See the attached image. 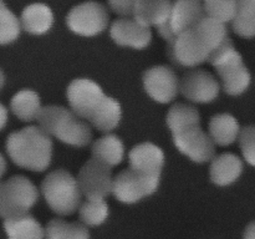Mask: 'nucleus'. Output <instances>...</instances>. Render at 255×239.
Wrapping results in <instances>:
<instances>
[{"label": "nucleus", "mask_w": 255, "mask_h": 239, "mask_svg": "<svg viewBox=\"0 0 255 239\" xmlns=\"http://www.w3.org/2000/svg\"><path fill=\"white\" fill-rule=\"evenodd\" d=\"M6 152L19 167L42 172L52 158L51 137L39 126L25 127L7 137Z\"/></svg>", "instance_id": "1"}, {"label": "nucleus", "mask_w": 255, "mask_h": 239, "mask_svg": "<svg viewBox=\"0 0 255 239\" xmlns=\"http://www.w3.org/2000/svg\"><path fill=\"white\" fill-rule=\"evenodd\" d=\"M36 121L40 128L50 137L55 136L70 146L84 147L92 139L91 126L71 110L62 106L51 105L41 107Z\"/></svg>", "instance_id": "2"}, {"label": "nucleus", "mask_w": 255, "mask_h": 239, "mask_svg": "<svg viewBox=\"0 0 255 239\" xmlns=\"http://www.w3.org/2000/svg\"><path fill=\"white\" fill-rule=\"evenodd\" d=\"M41 192L50 208L60 216H70L81 204L76 178L65 169L50 172L42 181Z\"/></svg>", "instance_id": "3"}, {"label": "nucleus", "mask_w": 255, "mask_h": 239, "mask_svg": "<svg viewBox=\"0 0 255 239\" xmlns=\"http://www.w3.org/2000/svg\"><path fill=\"white\" fill-rule=\"evenodd\" d=\"M37 197L36 187L27 177L14 176L0 182V217L7 219L26 214Z\"/></svg>", "instance_id": "4"}, {"label": "nucleus", "mask_w": 255, "mask_h": 239, "mask_svg": "<svg viewBox=\"0 0 255 239\" xmlns=\"http://www.w3.org/2000/svg\"><path fill=\"white\" fill-rule=\"evenodd\" d=\"M109 10L97 1H85L69 11L66 24L69 29L80 36H95L104 31L109 25Z\"/></svg>", "instance_id": "5"}, {"label": "nucleus", "mask_w": 255, "mask_h": 239, "mask_svg": "<svg viewBox=\"0 0 255 239\" xmlns=\"http://www.w3.org/2000/svg\"><path fill=\"white\" fill-rule=\"evenodd\" d=\"M158 177L144 176L128 167L114 178L112 193L122 203L131 204L153 194L158 188Z\"/></svg>", "instance_id": "6"}, {"label": "nucleus", "mask_w": 255, "mask_h": 239, "mask_svg": "<svg viewBox=\"0 0 255 239\" xmlns=\"http://www.w3.org/2000/svg\"><path fill=\"white\" fill-rule=\"evenodd\" d=\"M167 54L177 66L194 69L208 60L209 50L193 29L177 35L169 41Z\"/></svg>", "instance_id": "7"}, {"label": "nucleus", "mask_w": 255, "mask_h": 239, "mask_svg": "<svg viewBox=\"0 0 255 239\" xmlns=\"http://www.w3.org/2000/svg\"><path fill=\"white\" fill-rule=\"evenodd\" d=\"M76 181L80 192L86 199H105L112 193L114 177L111 168L94 158H90L81 167Z\"/></svg>", "instance_id": "8"}, {"label": "nucleus", "mask_w": 255, "mask_h": 239, "mask_svg": "<svg viewBox=\"0 0 255 239\" xmlns=\"http://www.w3.org/2000/svg\"><path fill=\"white\" fill-rule=\"evenodd\" d=\"M71 111L80 119H90L105 97L101 87L90 79H75L66 91Z\"/></svg>", "instance_id": "9"}, {"label": "nucleus", "mask_w": 255, "mask_h": 239, "mask_svg": "<svg viewBox=\"0 0 255 239\" xmlns=\"http://www.w3.org/2000/svg\"><path fill=\"white\" fill-rule=\"evenodd\" d=\"M178 91L189 101L208 104L218 96L219 84L209 71L194 67L179 80Z\"/></svg>", "instance_id": "10"}, {"label": "nucleus", "mask_w": 255, "mask_h": 239, "mask_svg": "<svg viewBox=\"0 0 255 239\" xmlns=\"http://www.w3.org/2000/svg\"><path fill=\"white\" fill-rule=\"evenodd\" d=\"M173 142L182 153L198 163L212 161L216 154V144L201 126H193L176 132L173 133Z\"/></svg>", "instance_id": "11"}, {"label": "nucleus", "mask_w": 255, "mask_h": 239, "mask_svg": "<svg viewBox=\"0 0 255 239\" xmlns=\"http://www.w3.org/2000/svg\"><path fill=\"white\" fill-rule=\"evenodd\" d=\"M179 80L168 66H153L143 74V86L147 94L157 102L168 104L178 94Z\"/></svg>", "instance_id": "12"}, {"label": "nucleus", "mask_w": 255, "mask_h": 239, "mask_svg": "<svg viewBox=\"0 0 255 239\" xmlns=\"http://www.w3.org/2000/svg\"><path fill=\"white\" fill-rule=\"evenodd\" d=\"M112 40L120 46L133 49H143L152 40L151 27L144 26L132 16L119 17L115 20L110 29Z\"/></svg>", "instance_id": "13"}, {"label": "nucleus", "mask_w": 255, "mask_h": 239, "mask_svg": "<svg viewBox=\"0 0 255 239\" xmlns=\"http://www.w3.org/2000/svg\"><path fill=\"white\" fill-rule=\"evenodd\" d=\"M206 16L199 0H173L168 17V26L174 36L193 30Z\"/></svg>", "instance_id": "14"}, {"label": "nucleus", "mask_w": 255, "mask_h": 239, "mask_svg": "<svg viewBox=\"0 0 255 239\" xmlns=\"http://www.w3.org/2000/svg\"><path fill=\"white\" fill-rule=\"evenodd\" d=\"M129 168L149 177H161L164 164V153L158 146L144 142L129 151Z\"/></svg>", "instance_id": "15"}, {"label": "nucleus", "mask_w": 255, "mask_h": 239, "mask_svg": "<svg viewBox=\"0 0 255 239\" xmlns=\"http://www.w3.org/2000/svg\"><path fill=\"white\" fill-rule=\"evenodd\" d=\"M173 0H136L132 17L144 26H159L168 21Z\"/></svg>", "instance_id": "16"}, {"label": "nucleus", "mask_w": 255, "mask_h": 239, "mask_svg": "<svg viewBox=\"0 0 255 239\" xmlns=\"http://www.w3.org/2000/svg\"><path fill=\"white\" fill-rule=\"evenodd\" d=\"M243 162L233 153H223L212 159L211 179L218 186H229L241 177Z\"/></svg>", "instance_id": "17"}, {"label": "nucleus", "mask_w": 255, "mask_h": 239, "mask_svg": "<svg viewBox=\"0 0 255 239\" xmlns=\"http://www.w3.org/2000/svg\"><path fill=\"white\" fill-rule=\"evenodd\" d=\"M54 24V14L47 5L36 2L25 7L20 17V25L32 35H42Z\"/></svg>", "instance_id": "18"}, {"label": "nucleus", "mask_w": 255, "mask_h": 239, "mask_svg": "<svg viewBox=\"0 0 255 239\" xmlns=\"http://www.w3.org/2000/svg\"><path fill=\"white\" fill-rule=\"evenodd\" d=\"M121 115L122 111L119 101L105 95L97 109L87 120V123L92 124L99 131L110 132L119 126Z\"/></svg>", "instance_id": "19"}, {"label": "nucleus", "mask_w": 255, "mask_h": 239, "mask_svg": "<svg viewBox=\"0 0 255 239\" xmlns=\"http://www.w3.org/2000/svg\"><path fill=\"white\" fill-rule=\"evenodd\" d=\"M91 158L101 162L109 168L121 163L125 156V147L121 139L115 134H106L92 144Z\"/></svg>", "instance_id": "20"}, {"label": "nucleus", "mask_w": 255, "mask_h": 239, "mask_svg": "<svg viewBox=\"0 0 255 239\" xmlns=\"http://www.w3.org/2000/svg\"><path fill=\"white\" fill-rule=\"evenodd\" d=\"M4 229L9 239H44L45 237L41 224L27 213L5 219Z\"/></svg>", "instance_id": "21"}, {"label": "nucleus", "mask_w": 255, "mask_h": 239, "mask_svg": "<svg viewBox=\"0 0 255 239\" xmlns=\"http://www.w3.org/2000/svg\"><path fill=\"white\" fill-rule=\"evenodd\" d=\"M239 127L238 121L229 114H221L212 117L209 122V137L214 144L218 146H229L238 138Z\"/></svg>", "instance_id": "22"}, {"label": "nucleus", "mask_w": 255, "mask_h": 239, "mask_svg": "<svg viewBox=\"0 0 255 239\" xmlns=\"http://www.w3.org/2000/svg\"><path fill=\"white\" fill-rule=\"evenodd\" d=\"M217 72L223 82L224 91L232 96L243 94L251 85V74L243 61L217 70Z\"/></svg>", "instance_id": "23"}, {"label": "nucleus", "mask_w": 255, "mask_h": 239, "mask_svg": "<svg viewBox=\"0 0 255 239\" xmlns=\"http://www.w3.org/2000/svg\"><path fill=\"white\" fill-rule=\"evenodd\" d=\"M10 107L17 119L30 122L37 119V115L41 110V102L36 92L25 89L12 96Z\"/></svg>", "instance_id": "24"}, {"label": "nucleus", "mask_w": 255, "mask_h": 239, "mask_svg": "<svg viewBox=\"0 0 255 239\" xmlns=\"http://www.w3.org/2000/svg\"><path fill=\"white\" fill-rule=\"evenodd\" d=\"M201 115L196 107L186 104H176L169 109L167 114V124L172 133L189 128L193 126H199Z\"/></svg>", "instance_id": "25"}, {"label": "nucleus", "mask_w": 255, "mask_h": 239, "mask_svg": "<svg viewBox=\"0 0 255 239\" xmlns=\"http://www.w3.org/2000/svg\"><path fill=\"white\" fill-rule=\"evenodd\" d=\"M194 30L199 35L202 41L204 42L207 49L209 50V54L214 49H217L219 45L223 44L229 37L227 24H223V22H219L207 16H204L199 21V24L194 27Z\"/></svg>", "instance_id": "26"}, {"label": "nucleus", "mask_w": 255, "mask_h": 239, "mask_svg": "<svg viewBox=\"0 0 255 239\" xmlns=\"http://www.w3.org/2000/svg\"><path fill=\"white\" fill-rule=\"evenodd\" d=\"M45 236L47 239H90L89 229L82 223L55 218L47 223Z\"/></svg>", "instance_id": "27"}, {"label": "nucleus", "mask_w": 255, "mask_h": 239, "mask_svg": "<svg viewBox=\"0 0 255 239\" xmlns=\"http://www.w3.org/2000/svg\"><path fill=\"white\" fill-rule=\"evenodd\" d=\"M77 209L84 226H100L109 217V206L105 199H87Z\"/></svg>", "instance_id": "28"}, {"label": "nucleus", "mask_w": 255, "mask_h": 239, "mask_svg": "<svg viewBox=\"0 0 255 239\" xmlns=\"http://www.w3.org/2000/svg\"><path fill=\"white\" fill-rule=\"evenodd\" d=\"M202 5L207 17H211L223 24L232 22L237 14L234 0H203Z\"/></svg>", "instance_id": "29"}, {"label": "nucleus", "mask_w": 255, "mask_h": 239, "mask_svg": "<svg viewBox=\"0 0 255 239\" xmlns=\"http://www.w3.org/2000/svg\"><path fill=\"white\" fill-rule=\"evenodd\" d=\"M21 31L20 20L6 6L0 7V45L15 41Z\"/></svg>", "instance_id": "30"}, {"label": "nucleus", "mask_w": 255, "mask_h": 239, "mask_svg": "<svg viewBox=\"0 0 255 239\" xmlns=\"http://www.w3.org/2000/svg\"><path fill=\"white\" fill-rule=\"evenodd\" d=\"M239 143H241L242 152L251 166L255 163V129L253 126H247L239 131Z\"/></svg>", "instance_id": "31"}, {"label": "nucleus", "mask_w": 255, "mask_h": 239, "mask_svg": "<svg viewBox=\"0 0 255 239\" xmlns=\"http://www.w3.org/2000/svg\"><path fill=\"white\" fill-rule=\"evenodd\" d=\"M232 27L239 36L252 39L255 35V17L234 16L232 20Z\"/></svg>", "instance_id": "32"}, {"label": "nucleus", "mask_w": 255, "mask_h": 239, "mask_svg": "<svg viewBox=\"0 0 255 239\" xmlns=\"http://www.w3.org/2000/svg\"><path fill=\"white\" fill-rule=\"evenodd\" d=\"M136 0H107L110 9L121 17L132 16Z\"/></svg>", "instance_id": "33"}, {"label": "nucleus", "mask_w": 255, "mask_h": 239, "mask_svg": "<svg viewBox=\"0 0 255 239\" xmlns=\"http://www.w3.org/2000/svg\"><path fill=\"white\" fill-rule=\"evenodd\" d=\"M237 6L236 16L255 17V0H234Z\"/></svg>", "instance_id": "34"}, {"label": "nucleus", "mask_w": 255, "mask_h": 239, "mask_svg": "<svg viewBox=\"0 0 255 239\" xmlns=\"http://www.w3.org/2000/svg\"><path fill=\"white\" fill-rule=\"evenodd\" d=\"M7 122V111L1 104H0V129L6 124Z\"/></svg>", "instance_id": "35"}, {"label": "nucleus", "mask_w": 255, "mask_h": 239, "mask_svg": "<svg viewBox=\"0 0 255 239\" xmlns=\"http://www.w3.org/2000/svg\"><path fill=\"white\" fill-rule=\"evenodd\" d=\"M244 239H255V224L251 223L247 228L246 234H244Z\"/></svg>", "instance_id": "36"}, {"label": "nucleus", "mask_w": 255, "mask_h": 239, "mask_svg": "<svg viewBox=\"0 0 255 239\" xmlns=\"http://www.w3.org/2000/svg\"><path fill=\"white\" fill-rule=\"evenodd\" d=\"M5 169H6V162H5V159H4V157H2V154L0 153V179H1V177L4 176Z\"/></svg>", "instance_id": "37"}, {"label": "nucleus", "mask_w": 255, "mask_h": 239, "mask_svg": "<svg viewBox=\"0 0 255 239\" xmlns=\"http://www.w3.org/2000/svg\"><path fill=\"white\" fill-rule=\"evenodd\" d=\"M4 82H5V76H4V72L0 70V89L4 86Z\"/></svg>", "instance_id": "38"}, {"label": "nucleus", "mask_w": 255, "mask_h": 239, "mask_svg": "<svg viewBox=\"0 0 255 239\" xmlns=\"http://www.w3.org/2000/svg\"><path fill=\"white\" fill-rule=\"evenodd\" d=\"M4 1H2V0H0V7H2V6H4Z\"/></svg>", "instance_id": "39"}, {"label": "nucleus", "mask_w": 255, "mask_h": 239, "mask_svg": "<svg viewBox=\"0 0 255 239\" xmlns=\"http://www.w3.org/2000/svg\"><path fill=\"white\" fill-rule=\"evenodd\" d=\"M199 1H201V0H199Z\"/></svg>", "instance_id": "40"}]
</instances>
